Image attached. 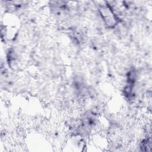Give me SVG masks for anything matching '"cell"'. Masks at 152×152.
Here are the masks:
<instances>
[{
  "mask_svg": "<svg viewBox=\"0 0 152 152\" xmlns=\"http://www.w3.org/2000/svg\"><path fill=\"white\" fill-rule=\"evenodd\" d=\"M100 15L105 24L110 27H115L118 23V18L109 5L101 6L99 8Z\"/></svg>",
  "mask_w": 152,
  "mask_h": 152,
  "instance_id": "6da1fadb",
  "label": "cell"
}]
</instances>
